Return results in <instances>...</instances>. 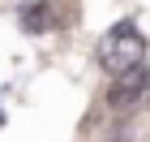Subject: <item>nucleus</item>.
Returning a JSON list of instances; mask_svg holds the SVG:
<instances>
[{
  "mask_svg": "<svg viewBox=\"0 0 150 142\" xmlns=\"http://www.w3.org/2000/svg\"><path fill=\"white\" fill-rule=\"evenodd\" d=\"M99 65H103V73H112V78H125V73L142 69V65H146V39H142L129 22H120L116 30H107L103 47H99Z\"/></svg>",
  "mask_w": 150,
  "mask_h": 142,
  "instance_id": "1",
  "label": "nucleus"
},
{
  "mask_svg": "<svg viewBox=\"0 0 150 142\" xmlns=\"http://www.w3.org/2000/svg\"><path fill=\"white\" fill-rule=\"evenodd\" d=\"M150 95V69L142 65V69L125 73V78H112V91H107V103L116 108V112H125V108H137L142 99Z\"/></svg>",
  "mask_w": 150,
  "mask_h": 142,
  "instance_id": "2",
  "label": "nucleus"
}]
</instances>
